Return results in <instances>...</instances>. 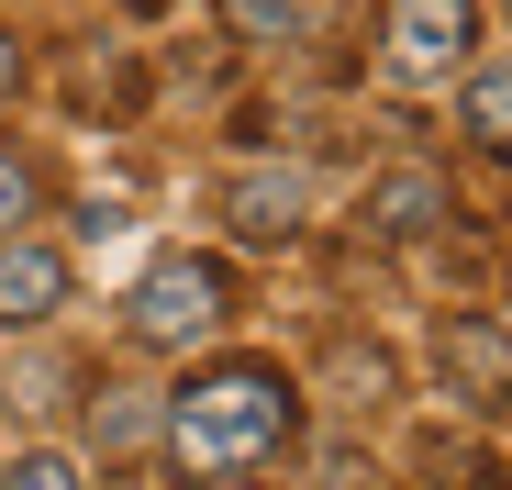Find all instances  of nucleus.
<instances>
[{
    "label": "nucleus",
    "instance_id": "f257e3e1",
    "mask_svg": "<svg viewBox=\"0 0 512 490\" xmlns=\"http://www.w3.org/2000/svg\"><path fill=\"white\" fill-rule=\"evenodd\" d=\"M290 424H301L290 379H279V368H256V357H223V368H201V379L167 390L156 446H167V468H179V479L212 490V479H245L256 457H279Z\"/></svg>",
    "mask_w": 512,
    "mask_h": 490
},
{
    "label": "nucleus",
    "instance_id": "f03ea898",
    "mask_svg": "<svg viewBox=\"0 0 512 490\" xmlns=\"http://www.w3.org/2000/svg\"><path fill=\"white\" fill-rule=\"evenodd\" d=\"M134 335L145 346H201L212 335V323H223V268L212 257H156L145 279H134Z\"/></svg>",
    "mask_w": 512,
    "mask_h": 490
},
{
    "label": "nucleus",
    "instance_id": "7ed1b4c3",
    "mask_svg": "<svg viewBox=\"0 0 512 490\" xmlns=\"http://www.w3.org/2000/svg\"><path fill=\"white\" fill-rule=\"evenodd\" d=\"M479 45V12L468 0H390V67L401 78H457Z\"/></svg>",
    "mask_w": 512,
    "mask_h": 490
},
{
    "label": "nucleus",
    "instance_id": "20e7f679",
    "mask_svg": "<svg viewBox=\"0 0 512 490\" xmlns=\"http://www.w3.org/2000/svg\"><path fill=\"white\" fill-rule=\"evenodd\" d=\"M56 301H67V257H56V245H34V234H12V245H0V335L56 323Z\"/></svg>",
    "mask_w": 512,
    "mask_h": 490
},
{
    "label": "nucleus",
    "instance_id": "39448f33",
    "mask_svg": "<svg viewBox=\"0 0 512 490\" xmlns=\"http://www.w3.org/2000/svg\"><path fill=\"white\" fill-rule=\"evenodd\" d=\"M435 223H446V179H435V168H390V179L368 190V234H379V245H423Z\"/></svg>",
    "mask_w": 512,
    "mask_h": 490
},
{
    "label": "nucleus",
    "instance_id": "423d86ee",
    "mask_svg": "<svg viewBox=\"0 0 512 490\" xmlns=\"http://www.w3.org/2000/svg\"><path fill=\"white\" fill-rule=\"evenodd\" d=\"M223 223H234L245 245H279V234L301 223V168H245V179L223 190Z\"/></svg>",
    "mask_w": 512,
    "mask_h": 490
},
{
    "label": "nucleus",
    "instance_id": "0eeeda50",
    "mask_svg": "<svg viewBox=\"0 0 512 490\" xmlns=\"http://www.w3.org/2000/svg\"><path fill=\"white\" fill-rule=\"evenodd\" d=\"M457 123H468V134H479L490 156L512 145V67H479V78H468V101H457Z\"/></svg>",
    "mask_w": 512,
    "mask_h": 490
},
{
    "label": "nucleus",
    "instance_id": "6e6552de",
    "mask_svg": "<svg viewBox=\"0 0 512 490\" xmlns=\"http://www.w3.org/2000/svg\"><path fill=\"white\" fill-rule=\"evenodd\" d=\"M223 23H234L245 45H301V34H312V0H223Z\"/></svg>",
    "mask_w": 512,
    "mask_h": 490
},
{
    "label": "nucleus",
    "instance_id": "1a4fd4ad",
    "mask_svg": "<svg viewBox=\"0 0 512 490\" xmlns=\"http://www.w3.org/2000/svg\"><path fill=\"white\" fill-rule=\"evenodd\" d=\"M23 223H34V168H23L12 145H0V245H12Z\"/></svg>",
    "mask_w": 512,
    "mask_h": 490
},
{
    "label": "nucleus",
    "instance_id": "9d476101",
    "mask_svg": "<svg viewBox=\"0 0 512 490\" xmlns=\"http://www.w3.org/2000/svg\"><path fill=\"white\" fill-rule=\"evenodd\" d=\"M0 490H78V457H56V446H34L12 479H0Z\"/></svg>",
    "mask_w": 512,
    "mask_h": 490
},
{
    "label": "nucleus",
    "instance_id": "9b49d317",
    "mask_svg": "<svg viewBox=\"0 0 512 490\" xmlns=\"http://www.w3.org/2000/svg\"><path fill=\"white\" fill-rule=\"evenodd\" d=\"M12 78H23V45H12V34H0V101H12Z\"/></svg>",
    "mask_w": 512,
    "mask_h": 490
},
{
    "label": "nucleus",
    "instance_id": "f8f14e48",
    "mask_svg": "<svg viewBox=\"0 0 512 490\" xmlns=\"http://www.w3.org/2000/svg\"><path fill=\"white\" fill-rule=\"evenodd\" d=\"M212 490H234V479H212Z\"/></svg>",
    "mask_w": 512,
    "mask_h": 490
}]
</instances>
